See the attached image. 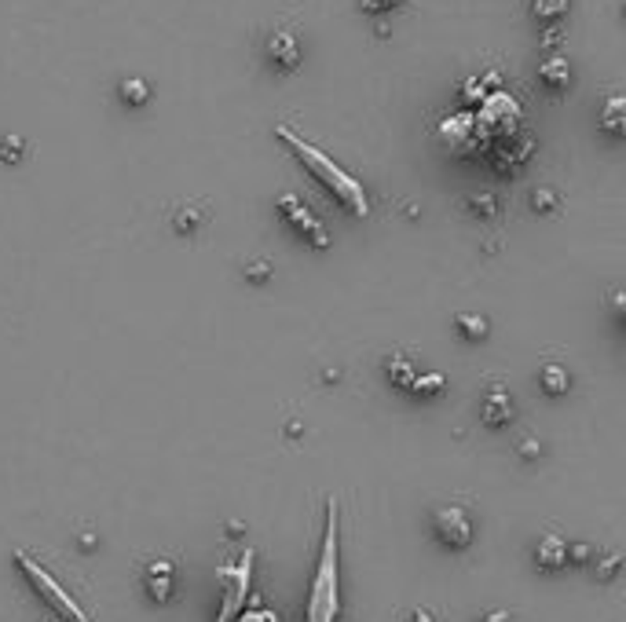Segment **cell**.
Listing matches in <instances>:
<instances>
[{
	"instance_id": "6da1fadb",
	"label": "cell",
	"mask_w": 626,
	"mask_h": 622,
	"mask_svg": "<svg viewBox=\"0 0 626 622\" xmlns=\"http://www.w3.org/2000/svg\"><path fill=\"white\" fill-rule=\"evenodd\" d=\"M275 136L297 154L300 165H304L311 176H316V180L334 194V198H337L351 216H367V213H370V198H367L363 183H360L356 176H351V172H344V169L330 158V154H323L316 143H308L304 136H297L290 125H275Z\"/></svg>"
},
{
	"instance_id": "7a4b0ae2",
	"label": "cell",
	"mask_w": 626,
	"mask_h": 622,
	"mask_svg": "<svg viewBox=\"0 0 626 622\" xmlns=\"http://www.w3.org/2000/svg\"><path fill=\"white\" fill-rule=\"evenodd\" d=\"M341 611V560H337V498L326 501V534H323V553L319 567L308 590L304 622H334Z\"/></svg>"
},
{
	"instance_id": "3957f363",
	"label": "cell",
	"mask_w": 626,
	"mask_h": 622,
	"mask_svg": "<svg viewBox=\"0 0 626 622\" xmlns=\"http://www.w3.org/2000/svg\"><path fill=\"white\" fill-rule=\"evenodd\" d=\"M220 611H216V622H234L242 611H246V597H250V586H253V550L239 553L234 560H227L220 571Z\"/></svg>"
},
{
	"instance_id": "277c9868",
	"label": "cell",
	"mask_w": 626,
	"mask_h": 622,
	"mask_svg": "<svg viewBox=\"0 0 626 622\" xmlns=\"http://www.w3.org/2000/svg\"><path fill=\"white\" fill-rule=\"evenodd\" d=\"M477 125H480V132L487 136V143L491 139H505V136H513V132H520V122H524V110H520V103L510 96V92H502V88H495L480 106H477Z\"/></svg>"
},
{
	"instance_id": "5b68a950",
	"label": "cell",
	"mask_w": 626,
	"mask_h": 622,
	"mask_svg": "<svg viewBox=\"0 0 626 622\" xmlns=\"http://www.w3.org/2000/svg\"><path fill=\"white\" fill-rule=\"evenodd\" d=\"M15 560H19L22 575L33 582V590L41 593V597H45V601H48V604H52V608L63 615V618H70V622H92V618L85 615V608L77 604V601H73V597H70V593L59 586V578H55V575H52L45 564H37L30 553H15Z\"/></svg>"
},
{
	"instance_id": "8992f818",
	"label": "cell",
	"mask_w": 626,
	"mask_h": 622,
	"mask_svg": "<svg viewBox=\"0 0 626 622\" xmlns=\"http://www.w3.org/2000/svg\"><path fill=\"white\" fill-rule=\"evenodd\" d=\"M436 136H440V143L451 154H458V158H465V154H477V150L487 147V136L480 132L473 110H461V113H451V118H444L440 129H436Z\"/></svg>"
},
{
	"instance_id": "52a82bcc",
	"label": "cell",
	"mask_w": 626,
	"mask_h": 622,
	"mask_svg": "<svg viewBox=\"0 0 626 622\" xmlns=\"http://www.w3.org/2000/svg\"><path fill=\"white\" fill-rule=\"evenodd\" d=\"M279 213H283V220L297 231L304 242H311L316 249H326V246H330V231L323 227V220H319L316 213H311V209L297 198V194H283V198H279Z\"/></svg>"
},
{
	"instance_id": "ba28073f",
	"label": "cell",
	"mask_w": 626,
	"mask_h": 622,
	"mask_svg": "<svg viewBox=\"0 0 626 622\" xmlns=\"http://www.w3.org/2000/svg\"><path fill=\"white\" fill-rule=\"evenodd\" d=\"M535 154V139L528 132H513V136H505V139H491L487 143V158L495 165V172L502 176H513L528 165V158Z\"/></svg>"
},
{
	"instance_id": "9c48e42d",
	"label": "cell",
	"mask_w": 626,
	"mask_h": 622,
	"mask_svg": "<svg viewBox=\"0 0 626 622\" xmlns=\"http://www.w3.org/2000/svg\"><path fill=\"white\" fill-rule=\"evenodd\" d=\"M433 531L444 542L447 550H465L473 542V520L461 505H444V509L433 513Z\"/></svg>"
},
{
	"instance_id": "30bf717a",
	"label": "cell",
	"mask_w": 626,
	"mask_h": 622,
	"mask_svg": "<svg viewBox=\"0 0 626 622\" xmlns=\"http://www.w3.org/2000/svg\"><path fill=\"white\" fill-rule=\"evenodd\" d=\"M264 59H267V66L275 70V73H293L300 66V41H297V33H290V29L267 33Z\"/></svg>"
},
{
	"instance_id": "8fae6325",
	"label": "cell",
	"mask_w": 626,
	"mask_h": 622,
	"mask_svg": "<svg viewBox=\"0 0 626 622\" xmlns=\"http://www.w3.org/2000/svg\"><path fill=\"white\" fill-rule=\"evenodd\" d=\"M143 590H147L150 601H158V604L173 601V593H176V564L173 560H150L147 571H143Z\"/></svg>"
},
{
	"instance_id": "7c38bea8",
	"label": "cell",
	"mask_w": 626,
	"mask_h": 622,
	"mask_svg": "<svg viewBox=\"0 0 626 622\" xmlns=\"http://www.w3.org/2000/svg\"><path fill=\"white\" fill-rule=\"evenodd\" d=\"M480 410H484V421L491 424V429H502V424L513 421V399H510L505 388H491V392L484 396V403H480Z\"/></svg>"
},
{
	"instance_id": "4fadbf2b",
	"label": "cell",
	"mask_w": 626,
	"mask_h": 622,
	"mask_svg": "<svg viewBox=\"0 0 626 622\" xmlns=\"http://www.w3.org/2000/svg\"><path fill=\"white\" fill-rule=\"evenodd\" d=\"M538 81L550 88V92H568L571 88V66H568V59L564 55H550L542 66H538Z\"/></svg>"
},
{
	"instance_id": "5bb4252c",
	"label": "cell",
	"mask_w": 626,
	"mask_h": 622,
	"mask_svg": "<svg viewBox=\"0 0 626 622\" xmlns=\"http://www.w3.org/2000/svg\"><path fill=\"white\" fill-rule=\"evenodd\" d=\"M568 542L561 538V534H546V538H538V546H535V560L542 564V567H550V571H557V567H564L568 564Z\"/></svg>"
},
{
	"instance_id": "9a60e30c",
	"label": "cell",
	"mask_w": 626,
	"mask_h": 622,
	"mask_svg": "<svg viewBox=\"0 0 626 622\" xmlns=\"http://www.w3.org/2000/svg\"><path fill=\"white\" fill-rule=\"evenodd\" d=\"M498 88V73H484V77H469V81L461 85V103L465 106H480L491 92Z\"/></svg>"
},
{
	"instance_id": "2e32d148",
	"label": "cell",
	"mask_w": 626,
	"mask_h": 622,
	"mask_svg": "<svg viewBox=\"0 0 626 622\" xmlns=\"http://www.w3.org/2000/svg\"><path fill=\"white\" fill-rule=\"evenodd\" d=\"M538 381H542V388L550 396H564L568 388H571V377H568V370L564 366H557V363H546L542 370H538Z\"/></svg>"
},
{
	"instance_id": "e0dca14e",
	"label": "cell",
	"mask_w": 626,
	"mask_h": 622,
	"mask_svg": "<svg viewBox=\"0 0 626 622\" xmlns=\"http://www.w3.org/2000/svg\"><path fill=\"white\" fill-rule=\"evenodd\" d=\"M622 110H626V106H622V96H619V92H612V96L605 99V110H601V129H605L608 136H615V139L622 136Z\"/></svg>"
},
{
	"instance_id": "ac0fdd59",
	"label": "cell",
	"mask_w": 626,
	"mask_h": 622,
	"mask_svg": "<svg viewBox=\"0 0 626 622\" xmlns=\"http://www.w3.org/2000/svg\"><path fill=\"white\" fill-rule=\"evenodd\" d=\"M117 99H122L125 106H143L150 99V85L143 81V77H125V81L117 85Z\"/></svg>"
},
{
	"instance_id": "d6986e66",
	"label": "cell",
	"mask_w": 626,
	"mask_h": 622,
	"mask_svg": "<svg viewBox=\"0 0 626 622\" xmlns=\"http://www.w3.org/2000/svg\"><path fill=\"white\" fill-rule=\"evenodd\" d=\"M571 8V0H531V15L538 22H561Z\"/></svg>"
},
{
	"instance_id": "ffe728a7",
	"label": "cell",
	"mask_w": 626,
	"mask_h": 622,
	"mask_svg": "<svg viewBox=\"0 0 626 622\" xmlns=\"http://www.w3.org/2000/svg\"><path fill=\"white\" fill-rule=\"evenodd\" d=\"M407 388H410L414 396H440L444 392V374H425V377L414 374Z\"/></svg>"
},
{
	"instance_id": "44dd1931",
	"label": "cell",
	"mask_w": 626,
	"mask_h": 622,
	"mask_svg": "<svg viewBox=\"0 0 626 622\" xmlns=\"http://www.w3.org/2000/svg\"><path fill=\"white\" fill-rule=\"evenodd\" d=\"M458 330L469 340H484L487 337V319L484 315H458Z\"/></svg>"
},
{
	"instance_id": "7402d4cb",
	"label": "cell",
	"mask_w": 626,
	"mask_h": 622,
	"mask_svg": "<svg viewBox=\"0 0 626 622\" xmlns=\"http://www.w3.org/2000/svg\"><path fill=\"white\" fill-rule=\"evenodd\" d=\"M531 206H535L538 213H554V209L561 206V198H557V190H550V187H538V190L531 194Z\"/></svg>"
},
{
	"instance_id": "603a6c76",
	"label": "cell",
	"mask_w": 626,
	"mask_h": 622,
	"mask_svg": "<svg viewBox=\"0 0 626 622\" xmlns=\"http://www.w3.org/2000/svg\"><path fill=\"white\" fill-rule=\"evenodd\" d=\"M469 206H473V213H477V216H495V213H498V198H495L491 190L473 194V198H469Z\"/></svg>"
},
{
	"instance_id": "cb8c5ba5",
	"label": "cell",
	"mask_w": 626,
	"mask_h": 622,
	"mask_svg": "<svg viewBox=\"0 0 626 622\" xmlns=\"http://www.w3.org/2000/svg\"><path fill=\"white\" fill-rule=\"evenodd\" d=\"M407 0H360V8L367 12V15H388V12H396V8H403Z\"/></svg>"
},
{
	"instance_id": "d4e9b609",
	"label": "cell",
	"mask_w": 626,
	"mask_h": 622,
	"mask_svg": "<svg viewBox=\"0 0 626 622\" xmlns=\"http://www.w3.org/2000/svg\"><path fill=\"white\" fill-rule=\"evenodd\" d=\"M234 622H283V615L279 611H271V608H246L239 618H234Z\"/></svg>"
},
{
	"instance_id": "484cf974",
	"label": "cell",
	"mask_w": 626,
	"mask_h": 622,
	"mask_svg": "<svg viewBox=\"0 0 626 622\" xmlns=\"http://www.w3.org/2000/svg\"><path fill=\"white\" fill-rule=\"evenodd\" d=\"M388 374H393V381L396 384H410V377H414V366H410V359H403V356H396L393 363H388Z\"/></svg>"
},
{
	"instance_id": "4316f807",
	"label": "cell",
	"mask_w": 626,
	"mask_h": 622,
	"mask_svg": "<svg viewBox=\"0 0 626 622\" xmlns=\"http://www.w3.org/2000/svg\"><path fill=\"white\" fill-rule=\"evenodd\" d=\"M0 158H4V162H19L22 158V139H0Z\"/></svg>"
},
{
	"instance_id": "83f0119b",
	"label": "cell",
	"mask_w": 626,
	"mask_h": 622,
	"mask_svg": "<svg viewBox=\"0 0 626 622\" xmlns=\"http://www.w3.org/2000/svg\"><path fill=\"white\" fill-rule=\"evenodd\" d=\"M202 223V213H194V209H183V213H176V231H194Z\"/></svg>"
},
{
	"instance_id": "f1b7e54d",
	"label": "cell",
	"mask_w": 626,
	"mask_h": 622,
	"mask_svg": "<svg viewBox=\"0 0 626 622\" xmlns=\"http://www.w3.org/2000/svg\"><path fill=\"white\" fill-rule=\"evenodd\" d=\"M246 275H250L253 282H264V279L271 275V264H267V260H253V264L246 267Z\"/></svg>"
},
{
	"instance_id": "f546056e",
	"label": "cell",
	"mask_w": 626,
	"mask_h": 622,
	"mask_svg": "<svg viewBox=\"0 0 626 622\" xmlns=\"http://www.w3.org/2000/svg\"><path fill=\"white\" fill-rule=\"evenodd\" d=\"M410 622H436V615L428 611V608H418V611L410 615Z\"/></svg>"
},
{
	"instance_id": "4dcf8cb0",
	"label": "cell",
	"mask_w": 626,
	"mask_h": 622,
	"mask_svg": "<svg viewBox=\"0 0 626 622\" xmlns=\"http://www.w3.org/2000/svg\"><path fill=\"white\" fill-rule=\"evenodd\" d=\"M535 450H538V447H535V440H524V447H520V454H524V458H535Z\"/></svg>"
},
{
	"instance_id": "1f68e13d",
	"label": "cell",
	"mask_w": 626,
	"mask_h": 622,
	"mask_svg": "<svg viewBox=\"0 0 626 622\" xmlns=\"http://www.w3.org/2000/svg\"><path fill=\"white\" fill-rule=\"evenodd\" d=\"M484 622H510V615H505V611H491Z\"/></svg>"
}]
</instances>
